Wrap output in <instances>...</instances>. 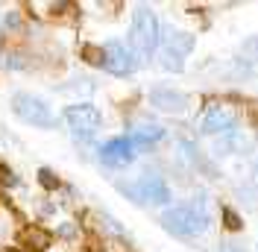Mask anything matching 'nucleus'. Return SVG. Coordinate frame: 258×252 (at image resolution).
<instances>
[{
  "label": "nucleus",
  "instance_id": "obj_1",
  "mask_svg": "<svg viewBox=\"0 0 258 252\" xmlns=\"http://www.w3.org/2000/svg\"><path fill=\"white\" fill-rule=\"evenodd\" d=\"M161 24L150 6H138L132 15V32H129V53L138 59L135 65H150L153 53L159 50Z\"/></svg>",
  "mask_w": 258,
  "mask_h": 252
},
{
  "label": "nucleus",
  "instance_id": "obj_3",
  "mask_svg": "<svg viewBox=\"0 0 258 252\" xmlns=\"http://www.w3.org/2000/svg\"><path fill=\"white\" fill-rule=\"evenodd\" d=\"M159 47H161V65L167 71H182L188 53L194 50V35L176 30V27H164L159 32Z\"/></svg>",
  "mask_w": 258,
  "mask_h": 252
},
{
  "label": "nucleus",
  "instance_id": "obj_11",
  "mask_svg": "<svg viewBox=\"0 0 258 252\" xmlns=\"http://www.w3.org/2000/svg\"><path fill=\"white\" fill-rule=\"evenodd\" d=\"M164 138V129L156 123H141V126H135L132 129V138L129 141L132 144H153V141H161Z\"/></svg>",
  "mask_w": 258,
  "mask_h": 252
},
{
  "label": "nucleus",
  "instance_id": "obj_5",
  "mask_svg": "<svg viewBox=\"0 0 258 252\" xmlns=\"http://www.w3.org/2000/svg\"><path fill=\"white\" fill-rule=\"evenodd\" d=\"M12 109H15V114L21 117V120H27V123H32V126H44V129H50V126L56 123L50 106L41 100V97L15 94L12 97Z\"/></svg>",
  "mask_w": 258,
  "mask_h": 252
},
{
  "label": "nucleus",
  "instance_id": "obj_13",
  "mask_svg": "<svg viewBox=\"0 0 258 252\" xmlns=\"http://www.w3.org/2000/svg\"><path fill=\"white\" fill-rule=\"evenodd\" d=\"M220 252H241V249H238V246H229V243H226V246H223Z\"/></svg>",
  "mask_w": 258,
  "mask_h": 252
},
{
  "label": "nucleus",
  "instance_id": "obj_8",
  "mask_svg": "<svg viewBox=\"0 0 258 252\" xmlns=\"http://www.w3.org/2000/svg\"><path fill=\"white\" fill-rule=\"evenodd\" d=\"M100 161L109 167H126L135 161V144L129 138H114V141L100 147Z\"/></svg>",
  "mask_w": 258,
  "mask_h": 252
},
{
  "label": "nucleus",
  "instance_id": "obj_7",
  "mask_svg": "<svg viewBox=\"0 0 258 252\" xmlns=\"http://www.w3.org/2000/svg\"><path fill=\"white\" fill-rule=\"evenodd\" d=\"M103 68L114 74V77H129L138 65H135V56L129 53V47L123 41H109L106 47H103Z\"/></svg>",
  "mask_w": 258,
  "mask_h": 252
},
{
  "label": "nucleus",
  "instance_id": "obj_10",
  "mask_svg": "<svg viewBox=\"0 0 258 252\" xmlns=\"http://www.w3.org/2000/svg\"><path fill=\"white\" fill-rule=\"evenodd\" d=\"M150 103L161 111H185L188 97L179 94V91H170V88H156V91L150 94Z\"/></svg>",
  "mask_w": 258,
  "mask_h": 252
},
{
  "label": "nucleus",
  "instance_id": "obj_2",
  "mask_svg": "<svg viewBox=\"0 0 258 252\" xmlns=\"http://www.w3.org/2000/svg\"><path fill=\"white\" fill-rule=\"evenodd\" d=\"M161 226L170 232V235H179V237H194V235H203L209 232L211 226V217L206 211V205L200 200L194 203H185V205H173L161 214Z\"/></svg>",
  "mask_w": 258,
  "mask_h": 252
},
{
  "label": "nucleus",
  "instance_id": "obj_9",
  "mask_svg": "<svg viewBox=\"0 0 258 252\" xmlns=\"http://www.w3.org/2000/svg\"><path fill=\"white\" fill-rule=\"evenodd\" d=\"M200 129L206 135H229V132H235V114L226 106H209L200 120Z\"/></svg>",
  "mask_w": 258,
  "mask_h": 252
},
{
  "label": "nucleus",
  "instance_id": "obj_6",
  "mask_svg": "<svg viewBox=\"0 0 258 252\" xmlns=\"http://www.w3.org/2000/svg\"><path fill=\"white\" fill-rule=\"evenodd\" d=\"M117 188L129 194L135 203H144V205H164L170 200V191L167 185L161 182L159 176H141L138 182H132V185H117Z\"/></svg>",
  "mask_w": 258,
  "mask_h": 252
},
{
  "label": "nucleus",
  "instance_id": "obj_12",
  "mask_svg": "<svg viewBox=\"0 0 258 252\" xmlns=\"http://www.w3.org/2000/svg\"><path fill=\"white\" fill-rule=\"evenodd\" d=\"M241 50H243V56H246L249 62H258V35H252V38H246Z\"/></svg>",
  "mask_w": 258,
  "mask_h": 252
},
{
  "label": "nucleus",
  "instance_id": "obj_4",
  "mask_svg": "<svg viewBox=\"0 0 258 252\" xmlns=\"http://www.w3.org/2000/svg\"><path fill=\"white\" fill-rule=\"evenodd\" d=\"M64 120L71 126V135H74V141L80 144H91L97 135V129L103 123V117H100V111L94 106H88V103H80V106H71V109L64 111Z\"/></svg>",
  "mask_w": 258,
  "mask_h": 252
}]
</instances>
